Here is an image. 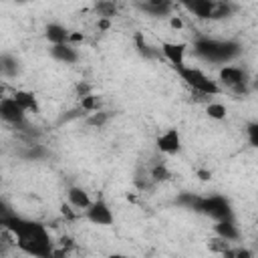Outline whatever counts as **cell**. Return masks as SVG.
Returning a JSON list of instances; mask_svg holds the SVG:
<instances>
[{"mask_svg": "<svg viewBox=\"0 0 258 258\" xmlns=\"http://www.w3.org/2000/svg\"><path fill=\"white\" fill-rule=\"evenodd\" d=\"M4 230L10 232L14 248H18L28 258H56L54 242L44 224L12 214L4 222Z\"/></svg>", "mask_w": 258, "mask_h": 258, "instance_id": "1", "label": "cell"}, {"mask_svg": "<svg viewBox=\"0 0 258 258\" xmlns=\"http://www.w3.org/2000/svg\"><path fill=\"white\" fill-rule=\"evenodd\" d=\"M175 73L179 75V79L183 81V85L196 93L198 97H204V99H212V97H218L222 93L218 81H214L212 77H208L202 69L194 67V64H183L179 69H175Z\"/></svg>", "mask_w": 258, "mask_h": 258, "instance_id": "2", "label": "cell"}, {"mask_svg": "<svg viewBox=\"0 0 258 258\" xmlns=\"http://www.w3.org/2000/svg\"><path fill=\"white\" fill-rule=\"evenodd\" d=\"M196 52L210 62H228L240 52V44L232 40H216V38H200L196 42Z\"/></svg>", "mask_w": 258, "mask_h": 258, "instance_id": "3", "label": "cell"}, {"mask_svg": "<svg viewBox=\"0 0 258 258\" xmlns=\"http://www.w3.org/2000/svg\"><path fill=\"white\" fill-rule=\"evenodd\" d=\"M218 85L220 89L226 87L234 93H246V87H248V77H246V71L242 67H236V64H224L218 73Z\"/></svg>", "mask_w": 258, "mask_h": 258, "instance_id": "4", "label": "cell"}, {"mask_svg": "<svg viewBox=\"0 0 258 258\" xmlns=\"http://www.w3.org/2000/svg\"><path fill=\"white\" fill-rule=\"evenodd\" d=\"M196 208L200 212H206L208 216H212L214 220L222 222V220H232V212H230V204L226 202V198L222 196H210V198H202L196 202Z\"/></svg>", "mask_w": 258, "mask_h": 258, "instance_id": "5", "label": "cell"}, {"mask_svg": "<svg viewBox=\"0 0 258 258\" xmlns=\"http://www.w3.org/2000/svg\"><path fill=\"white\" fill-rule=\"evenodd\" d=\"M26 111L10 97H0V119L6 123V125H12V127H24L26 125Z\"/></svg>", "mask_w": 258, "mask_h": 258, "instance_id": "6", "label": "cell"}, {"mask_svg": "<svg viewBox=\"0 0 258 258\" xmlns=\"http://www.w3.org/2000/svg\"><path fill=\"white\" fill-rule=\"evenodd\" d=\"M83 214H85V218H87L93 226L107 228V226H113V222H115L113 210L109 208V204H107L105 200H93V204H91Z\"/></svg>", "mask_w": 258, "mask_h": 258, "instance_id": "7", "label": "cell"}, {"mask_svg": "<svg viewBox=\"0 0 258 258\" xmlns=\"http://www.w3.org/2000/svg\"><path fill=\"white\" fill-rule=\"evenodd\" d=\"M163 58L173 67V69H179L185 62V52H187V44L185 42H171V40H163L161 46H159Z\"/></svg>", "mask_w": 258, "mask_h": 258, "instance_id": "8", "label": "cell"}, {"mask_svg": "<svg viewBox=\"0 0 258 258\" xmlns=\"http://www.w3.org/2000/svg\"><path fill=\"white\" fill-rule=\"evenodd\" d=\"M157 149L165 155H173L181 149V135L177 129H165L157 137Z\"/></svg>", "mask_w": 258, "mask_h": 258, "instance_id": "9", "label": "cell"}, {"mask_svg": "<svg viewBox=\"0 0 258 258\" xmlns=\"http://www.w3.org/2000/svg\"><path fill=\"white\" fill-rule=\"evenodd\" d=\"M44 38L50 42V46L56 44H69L71 42V32L67 26H62L60 22H48L44 26Z\"/></svg>", "mask_w": 258, "mask_h": 258, "instance_id": "10", "label": "cell"}, {"mask_svg": "<svg viewBox=\"0 0 258 258\" xmlns=\"http://www.w3.org/2000/svg\"><path fill=\"white\" fill-rule=\"evenodd\" d=\"M67 202H69V208H75V210H79V212H85V210L93 204V200H91V196L87 194V189H83V187H79V185L69 187V191H67Z\"/></svg>", "mask_w": 258, "mask_h": 258, "instance_id": "11", "label": "cell"}, {"mask_svg": "<svg viewBox=\"0 0 258 258\" xmlns=\"http://www.w3.org/2000/svg\"><path fill=\"white\" fill-rule=\"evenodd\" d=\"M50 56L58 62H64V64H73L79 60V50L69 42V44H56V46H50Z\"/></svg>", "mask_w": 258, "mask_h": 258, "instance_id": "12", "label": "cell"}, {"mask_svg": "<svg viewBox=\"0 0 258 258\" xmlns=\"http://www.w3.org/2000/svg\"><path fill=\"white\" fill-rule=\"evenodd\" d=\"M12 99L26 111V113H38V101H36V97H34V93H30V91H24V89H20V91H16V93H12Z\"/></svg>", "mask_w": 258, "mask_h": 258, "instance_id": "13", "label": "cell"}, {"mask_svg": "<svg viewBox=\"0 0 258 258\" xmlns=\"http://www.w3.org/2000/svg\"><path fill=\"white\" fill-rule=\"evenodd\" d=\"M139 8L151 16H167L171 12V4L165 0H149V2L139 4Z\"/></svg>", "mask_w": 258, "mask_h": 258, "instance_id": "14", "label": "cell"}, {"mask_svg": "<svg viewBox=\"0 0 258 258\" xmlns=\"http://www.w3.org/2000/svg\"><path fill=\"white\" fill-rule=\"evenodd\" d=\"M216 236L224 238L226 242H234L240 236V232H238V226H234L232 220H222V222L216 224Z\"/></svg>", "mask_w": 258, "mask_h": 258, "instance_id": "15", "label": "cell"}, {"mask_svg": "<svg viewBox=\"0 0 258 258\" xmlns=\"http://www.w3.org/2000/svg\"><path fill=\"white\" fill-rule=\"evenodd\" d=\"M206 113H208L210 119L222 121V119H226L228 109H226V105L220 103V101H208V103H206Z\"/></svg>", "mask_w": 258, "mask_h": 258, "instance_id": "16", "label": "cell"}, {"mask_svg": "<svg viewBox=\"0 0 258 258\" xmlns=\"http://www.w3.org/2000/svg\"><path fill=\"white\" fill-rule=\"evenodd\" d=\"M18 73V60L12 54H2V77H14Z\"/></svg>", "mask_w": 258, "mask_h": 258, "instance_id": "17", "label": "cell"}, {"mask_svg": "<svg viewBox=\"0 0 258 258\" xmlns=\"http://www.w3.org/2000/svg\"><path fill=\"white\" fill-rule=\"evenodd\" d=\"M95 10H97V14L101 16V18H111V16H115V12H117V6L113 4V2H99L97 6H95Z\"/></svg>", "mask_w": 258, "mask_h": 258, "instance_id": "18", "label": "cell"}, {"mask_svg": "<svg viewBox=\"0 0 258 258\" xmlns=\"http://www.w3.org/2000/svg\"><path fill=\"white\" fill-rule=\"evenodd\" d=\"M210 248L214 250V252H218V254H224L226 250H230L232 246H230V242H226L224 238H214V240H210Z\"/></svg>", "mask_w": 258, "mask_h": 258, "instance_id": "19", "label": "cell"}, {"mask_svg": "<svg viewBox=\"0 0 258 258\" xmlns=\"http://www.w3.org/2000/svg\"><path fill=\"white\" fill-rule=\"evenodd\" d=\"M105 121H107V113H105V111L89 113V119H87V123H89V125H93V127H99V125H103Z\"/></svg>", "mask_w": 258, "mask_h": 258, "instance_id": "20", "label": "cell"}, {"mask_svg": "<svg viewBox=\"0 0 258 258\" xmlns=\"http://www.w3.org/2000/svg\"><path fill=\"white\" fill-rule=\"evenodd\" d=\"M256 125H250V129H248V133H250V141H252V145H256Z\"/></svg>", "mask_w": 258, "mask_h": 258, "instance_id": "21", "label": "cell"}, {"mask_svg": "<svg viewBox=\"0 0 258 258\" xmlns=\"http://www.w3.org/2000/svg\"><path fill=\"white\" fill-rule=\"evenodd\" d=\"M109 258H131V256H127V254H121V252H113V254H109Z\"/></svg>", "mask_w": 258, "mask_h": 258, "instance_id": "22", "label": "cell"}, {"mask_svg": "<svg viewBox=\"0 0 258 258\" xmlns=\"http://www.w3.org/2000/svg\"><path fill=\"white\" fill-rule=\"evenodd\" d=\"M171 26H173V28H179V26H181L179 18H173V20H171Z\"/></svg>", "mask_w": 258, "mask_h": 258, "instance_id": "23", "label": "cell"}, {"mask_svg": "<svg viewBox=\"0 0 258 258\" xmlns=\"http://www.w3.org/2000/svg\"><path fill=\"white\" fill-rule=\"evenodd\" d=\"M0 77H2V54H0Z\"/></svg>", "mask_w": 258, "mask_h": 258, "instance_id": "24", "label": "cell"}]
</instances>
